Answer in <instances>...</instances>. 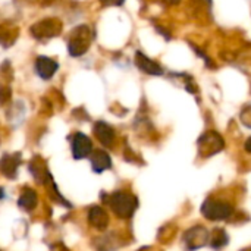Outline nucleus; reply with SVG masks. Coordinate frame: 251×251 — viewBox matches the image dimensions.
I'll return each instance as SVG.
<instances>
[{
    "label": "nucleus",
    "instance_id": "f257e3e1",
    "mask_svg": "<svg viewBox=\"0 0 251 251\" xmlns=\"http://www.w3.org/2000/svg\"><path fill=\"white\" fill-rule=\"evenodd\" d=\"M97 38L96 31L85 22H81L75 25L66 38V53L72 59H79L85 56L93 44V41Z\"/></svg>",
    "mask_w": 251,
    "mask_h": 251
},
{
    "label": "nucleus",
    "instance_id": "f3484780",
    "mask_svg": "<svg viewBox=\"0 0 251 251\" xmlns=\"http://www.w3.org/2000/svg\"><path fill=\"white\" fill-rule=\"evenodd\" d=\"M150 24H151V28L156 32V35H159L165 43H172L175 40V32H174L172 26H169L165 21H160L157 18H151Z\"/></svg>",
    "mask_w": 251,
    "mask_h": 251
},
{
    "label": "nucleus",
    "instance_id": "c756f323",
    "mask_svg": "<svg viewBox=\"0 0 251 251\" xmlns=\"http://www.w3.org/2000/svg\"><path fill=\"white\" fill-rule=\"evenodd\" d=\"M1 199H4V190L0 187V200H1Z\"/></svg>",
    "mask_w": 251,
    "mask_h": 251
},
{
    "label": "nucleus",
    "instance_id": "aec40b11",
    "mask_svg": "<svg viewBox=\"0 0 251 251\" xmlns=\"http://www.w3.org/2000/svg\"><path fill=\"white\" fill-rule=\"evenodd\" d=\"M29 171L32 172V175L38 179V182H44L49 178V171L44 166V162L40 160L38 157H35L31 163H29Z\"/></svg>",
    "mask_w": 251,
    "mask_h": 251
},
{
    "label": "nucleus",
    "instance_id": "9b49d317",
    "mask_svg": "<svg viewBox=\"0 0 251 251\" xmlns=\"http://www.w3.org/2000/svg\"><path fill=\"white\" fill-rule=\"evenodd\" d=\"M93 151V143L91 140L82 134V132H75L72 135V156L74 159H85L88 154Z\"/></svg>",
    "mask_w": 251,
    "mask_h": 251
},
{
    "label": "nucleus",
    "instance_id": "7ed1b4c3",
    "mask_svg": "<svg viewBox=\"0 0 251 251\" xmlns=\"http://www.w3.org/2000/svg\"><path fill=\"white\" fill-rule=\"evenodd\" d=\"M63 26L65 22L59 16H44L34 21L29 25L28 32L35 41H50L63 32Z\"/></svg>",
    "mask_w": 251,
    "mask_h": 251
},
{
    "label": "nucleus",
    "instance_id": "a878e982",
    "mask_svg": "<svg viewBox=\"0 0 251 251\" xmlns=\"http://www.w3.org/2000/svg\"><path fill=\"white\" fill-rule=\"evenodd\" d=\"M101 7H124L126 0H99Z\"/></svg>",
    "mask_w": 251,
    "mask_h": 251
},
{
    "label": "nucleus",
    "instance_id": "7c9ffc66",
    "mask_svg": "<svg viewBox=\"0 0 251 251\" xmlns=\"http://www.w3.org/2000/svg\"><path fill=\"white\" fill-rule=\"evenodd\" d=\"M244 251H247V250H244ZM249 251H251V249H250V250H249Z\"/></svg>",
    "mask_w": 251,
    "mask_h": 251
},
{
    "label": "nucleus",
    "instance_id": "dca6fc26",
    "mask_svg": "<svg viewBox=\"0 0 251 251\" xmlns=\"http://www.w3.org/2000/svg\"><path fill=\"white\" fill-rule=\"evenodd\" d=\"M88 222L91 226H94L96 229H106L109 225V216L106 213V210L100 206H93L88 210Z\"/></svg>",
    "mask_w": 251,
    "mask_h": 251
},
{
    "label": "nucleus",
    "instance_id": "f03ea898",
    "mask_svg": "<svg viewBox=\"0 0 251 251\" xmlns=\"http://www.w3.org/2000/svg\"><path fill=\"white\" fill-rule=\"evenodd\" d=\"M185 13L190 22L200 28L215 24V0H185Z\"/></svg>",
    "mask_w": 251,
    "mask_h": 251
},
{
    "label": "nucleus",
    "instance_id": "1a4fd4ad",
    "mask_svg": "<svg viewBox=\"0 0 251 251\" xmlns=\"http://www.w3.org/2000/svg\"><path fill=\"white\" fill-rule=\"evenodd\" d=\"M209 238H210L209 231L203 225H196L184 232L182 243L187 251H196L206 247V244L209 243Z\"/></svg>",
    "mask_w": 251,
    "mask_h": 251
},
{
    "label": "nucleus",
    "instance_id": "ddd939ff",
    "mask_svg": "<svg viewBox=\"0 0 251 251\" xmlns=\"http://www.w3.org/2000/svg\"><path fill=\"white\" fill-rule=\"evenodd\" d=\"M19 37V28L12 22H0V46L1 49H10Z\"/></svg>",
    "mask_w": 251,
    "mask_h": 251
},
{
    "label": "nucleus",
    "instance_id": "f8f14e48",
    "mask_svg": "<svg viewBox=\"0 0 251 251\" xmlns=\"http://www.w3.org/2000/svg\"><path fill=\"white\" fill-rule=\"evenodd\" d=\"M93 132L96 138L100 141V144H103L104 147H110L115 143L116 138L115 129L104 121H97L93 126Z\"/></svg>",
    "mask_w": 251,
    "mask_h": 251
},
{
    "label": "nucleus",
    "instance_id": "412c9836",
    "mask_svg": "<svg viewBox=\"0 0 251 251\" xmlns=\"http://www.w3.org/2000/svg\"><path fill=\"white\" fill-rule=\"evenodd\" d=\"M0 79L1 82H6V84H10L13 79V66L9 59H4L0 63Z\"/></svg>",
    "mask_w": 251,
    "mask_h": 251
},
{
    "label": "nucleus",
    "instance_id": "0eeeda50",
    "mask_svg": "<svg viewBox=\"0 0 251 251\" xmlns=\"http://www.w3.org/2000/svg\"><path fill=\"white\" fill-rule=\"evenodd\" d=\"M224 147H225L224 137L218 131H213V129L203 132L200 138L197 140V149L201 157H212L218 154L219 151H222Z\"/></svg>",
    "mask_w": 251,
    "mask_h": 251
},
{
    "label": "nucleus",
    "instance_id": "393cba45",
    "mask_svg": "<svg viewBox=\"0 0 251 251\" xmlns=\"http://www.w3.org/2000/svg\"><path fill=\"white\" fill-rule=\"evenodd\" d=\"M156 1L165 9H175V7L182 6L185 0H156Z\"/></svg>",
    "mask_w": 251,
    "mask_h": 251
},
{
    "label": "nucleus",
    "instance_id": "423d86ee",
    "mask_svg": "<svg viewBox=\"0 0 251 251\" xmlns=\"http://www.w3.org/2000/svg\"><path fill=\"white\" fill-rule=\"evenodd\" d=\"M200 212L207 221L218 222V221H228L234 213V207L226 201H221L209 197L203 201Z\"/></svg>",
    "mask_w": 251,
    "mask_h": 251
},
{
    "label": "nucleus",
    "instance_id": "b1692460",
    "mask_svg": "<svg viewBox=\"0 0 251 251\" xmlns=\"http://www.w3.org/2000/svg\"><path fill=\"white\" fill-rule=\"evenodd\" d=\"M12 100V87L10 84L0 82V104L6 106Z\"/></svg>",
    "mask_w": 251,
    "mask_h": 251
},
{
    "label": "nucleus",
    "instance_id": "4468645a",
    "mask_svg": "<svg viewBox=\"0 0 251 251\" xmlns=\"http://www.w3.org/2000/svg\"><path fill=\"white\" fill-rule=\"evenodd\" d=\"M21 165V157L19 154H4L0 159V172L6 178H16L18 175V168Z\"/></svg>",
    "mask_w": 251,
    "mask_h": 251
},
{
    "label": "nucleus",
    "instance_id": "20e7f679",
    "mask_svg": "<svg viewBox=\"0 0 251 251\" xmlns=\"http://www.w3.org/2000/svg\"><path fill=\"white\" fill-rule=\"evenodd\" d=\"M106 201L113 213L121 219H129L138 207L137 197L126 191H115L106 196Z\"/></svg>",
    "mask_w": 251,
    "mask_h": 251
},
{
    "label": "nucleus",
    "instance_id": "5701e85b",
    "mask_svg": "<svg viewBox=\"0 0 251 251\" xmlns=\"http://www.w3.org/2000/svg\"><path fill=\"white\" fill-rule=\"evenodd\" d=\"M238 118H240V122H241L246 128L251 129V101L246 103V104L241 107Z\"/></svg>",
    "mask_w": 251,
    "mask_h": 251
},
{
    "label": "nucleus",
    "instance_id": "39448f33",
    "mask_svg": "<svg viewBox=\"0 0 251 251\" xmlns=\"http://www.w3.org/2000/svg\"><path fill=\"white\" fill-rule=\"evenodd\" d=\"M132 65L144 75L147 76H153V78H162L166 76V66L159 60L154 59L153 56H150L149 53H146L141 49H137L132 54Z\"/></svg>",
    "mask_w": 251,
    "mask_h": 251
},
{
    "label": "nucleus",
    "instance_id": "4be33fe9",
    "mask_svg": "<svg viewBox=\"0 0 251 251\" xmlns=\"http://www.w3.org/2000/svg\"><path fill=\"white\" fill-rule=\"evenodd\" d=\"M12 122L13 124H21V121L25 118V104L21 101V100H18V101H15L13 104H12Z\"/></svg>",
    "mask_w": 251,
    "mask_h": 251
},
{
    "label": "nucleus",
    "instance_id": "6e6552de",
    "mask_svg": "<svg viewBox=\"0 0 251 251\" xmlns=\"http://www.w3.org/2000/svg\"><path fill=\"white\" fill-rule=\"evenodd\" d=\"M60 69V62L47 54H38L34 59V74L41 81H50Z\"/></svg>",
    "mask_w": 251,
    "mask_h": 251
},
{
    "label": "nucleus",
    "instance_id": "c85d7f7f",
    "mask_svg": "<svg viewBox=\"0 0 251 251\" xmlns=\"http://www.w3.org/2000/svg\"><path fill=\"white\" fill-rule=\"evenodd\" d=\"M138 1H141L143 4H149V3H151V1H156V0H138Z\"/></svg>",
    "mask_w": 251,
    "mask_h": 251
},
{
    "label": "nucleus",
    "instance_id": "cd10ccee",
    "mask_svg": "<svg viewBox=\"0 0 251 251\" xmlns=\"http://www.w3.org/2000/svg\"><path fill=\"white\" fill-rule=\"evenodd\" d=\"M54 1H57V0H43L41 4H43V6H50V4H53Z\"/></svg>",
    "mask_w": 251,
    "mask_h": 251
},
{
    "label": "nucleus",
    "instance_id": "bb28decb",
    "mask_svg": "<svg viewBox=\"0 0 251 251\" xmlns=\"http://www.w3.org/2000/svg\"><path fill=\"white\" fill-rule=\"evenodd\" d=\"M244 150H246L247 153H251V137H249V138L246 140V143H244Z\"/></svg>",
    "mask_w": 251,
    "mask_h": 251
},
{
    "label": "nucleus",
    "instance_id": "2eb2a0df",
    "mask_svg": "<svg viewBox=\"0 0 251 251\" xmlns=\"http://www.w3.org/2000/svg\"><path fill=\"white\" fill-rule=\"evenodd\" d=\"M91 168L96 174H101L112 168V159L104 150H94L91 153Z\"/></svg>",
    "mask_w": 251,
    "mask_h": 251
},
{
    "label": "nucleus",
    "instance_id": "9d476101",
    "mask_svg": "<svg viewBox=\"0 0 251 251\" xmlns=\"http://www.w3.org/2000/svg\"><path fill=\"white\" fill-rule=\"evenodd\" d=\"M185 43H187V47L190 49V51L194 54V57H197L201 63H203V68L206 71H210V72H215L218 71L219 68V62L215 56H212L209 53V50L206 49V46L194 41V40H190V38H185Z\"/></svg>",
    "mask_w": 251,
    "mask_h": 251
},
{
    "label": "nucleus",
    "instance_id": "a211bd4d",
    "mask_svg": "<svg viewBox=\"0 0 251 251\" xmlns=\"http://www.w3.org/2000/svg\"><path fill=\"white\" fill-rule=\"evenodd\" d=\"M37 200H38V199H37V193H35L34 190H31V188H24V190H22V194H21V197H19V200H18V204H19L21 209H24V210H26V212H31V210L35 209Z\"/></svg>",
    "mask_w": 251,
    "mask_h": 251
},
{
    "label": "nucleus",
    "instance_id": "6ab92c4d",
    "mask_svg": "<svg viewBox=\"0 0 251 251\" xmlns=\"http://www.w3.org/2000/svg\"><path fill=\"white\" fill-rule=\"evenodd\" d=\"M228 243H229V237H228L226 231L222 228H216L212 232V237L209 238V244L213 250H221V249L226 247Z\"/></svg>",
    "mask_w": 251,
    "mask_h": 251
}]
</instances>
